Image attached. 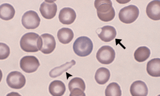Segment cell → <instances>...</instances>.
Segmentation results:
<instances>
[{
	"instance_id": "obj_24",
	"label": "cell",
	"mask_w": 160,
	"mask_h": 96,
	"mask_svg": "<svg viewBox=\"0 0 160 96\" xmlns=\"http://www.w3.org/2000/svg\"><path fill=\"white\" fill-rule=\"evenodd\" d=\"M10 50L9 47L4 43H0V59L5 60L9 57Z\"/></svg>"
},
{
	"instance_id": "obj_11",
	"label": "cell",
	"mask_w": 160,
	"mask_h": 96,
	"mask_svg": "<svg viewBox=\"0 0 160 96\" xmlns=\"http://www.w3.org/2000/svg\"><path fill=\"white\" fill-rule=\"evenodd\" d=\"M40 37L42 39L40 51L43 54H51L54 50L56 47V41L53 36L48 33H44Z\"/></svg>"
},
{
	"instance_id": "obj_20",
	"label": "cell",
	"mask_w": 160,
	"mask_h": 96,
	"mask_svg": "<svg viewBox=\"0 0 160 96\" xmlns=\"http://www.w3.org/2000/svg\"><path fill=\"white\" fill-rule=\"evenodd\" d=\"M76 64L74 60H72L71 61L68 62L59 67H57L50 71L49 75L52 78H56L61 76L63 73H65L69 69H71L73 65Z\"/></svg>"
},
{
	"instance_id": "obj_18",
	"label": "cell",
	"mask_w": 160,
	"mask_h": 96,
	"mask_svg": "<svg viewBox=\"0 0 160 96\" xmlns=\"http://www.w3.org/2000/svg\"><path fill=\"white\" fill-rule=\"evenodd\" d=\"M15 15L13 6L9 3H3L0 6V17L4 21L12 19Z\"/></svg>"
},
{
	"instance_id": "obj_15",
	"label": "cell",
	"mask_w": 160,
	"mask_h": 96,
	"mask_svg": "<svg viewBox=\"0 0 160 96\" xmlns=\"http://www.w3.org/2000/svg\"><path fill=\"white\" fill-rule=\"evenodd\" d=\"M117 31L114 27L110 25L104 26L101 28V32L98 36L104 42H110L116 37Z\"/></svg>"
},
{
	"instance_id": "obj_23",
	"label": "cell",
	"mask_w": 160,
	"mask_h": 96,
	"mask_svg": "<svg viewBox=\"0 0 160 96\" xmlns=\"http://www.w3.org/2000/svg\"><path fill=\"white\" fill-rule=\"evenodd\" d=\"M105 94L106 96H122V90L119 85L116 82L109 84L105 90Z\"/></svg>"
},
{
	"instance_id": "obj_2",
	"label": "cell",
	"mask_w": 160,
	"mask_h": 96,
	"mask_svg": "<svg viewBox=\"0 0 160 96\" xmlns=\"http://www.w3.org/2000/svg\"><path fill=\"white\" fill-rule=\"evenodd\" d=\"M42 39L39 35L34 32L27 33L20 41L22 50L27 53H36L40 50Z\"/></svg>"
},
{
	"instance_id": "obj_6",
	"label": "cell",
	"mask_w": 160,
	"mask_h": 96,
	"mask_svg": "<svg viewBox=\"0 0 160 96\" xmlns=\"http://www.w3.org/2000/svg\"><path fill=\"white\" fill-rule=\"evenodd\" d=\"M40 18L36 12L30 10L23 15L22 23L25 29L32 30L37 29L40 25Z\"/></svg>"
},
{
	"instance_id": "obj_14",
	"label": "cell",
	"mask_w": 160,
	"mask_h": 96,
	"mask_svg": "<svg viewBox=\"0 0 160 96\" xmlns=\"http://www.w3.org/2000/svg\"><path fill=\"white\" fill-rule=\"evenodd\" d=\"M130 92L133 96H146L148 93L147 85L142 81L134 82L130 88Z\"/></svg>"
},
{
	"instance_id": "obj_1",
	"label": "cell",
	"mask_w": 160,
	"mask_h": 96,
	"mask_svg": "<svg viewBox=\"0 0 160 96\" xmlns=\"http://www.w3.org/2000/svg\"><path fill=\"white\" fill-rule=\"evenodd\" d=\"M95 7L97 9L98 17L104 22L112 21L116 16V12L110 0H96Z\"/></svg>"
},
{
	"instance_id": "obj_22",
	"label": "cell",
	"mask_w": 160,
	"mask_h": 96,
	"mask_svg": "<svg viewBox=\"0 0 160 96\" xmlns=\"http://www.w3.org/2000/svg\"><path fill=\"white\" fill-rule=\"evenodd\" d=\"M151 55V50L146 46H141L136 50L134 57L138 62H143L147 60Z\"/></svg>"
},
{
	"instance_id": "obj_8",
	"label": "cell",
	"mask_w": 160,
	"mask_h": 96,
	"mask_svg": "<svg viewBox=\"0 0 160 96\" xmlns=\"http://www.w3.org/2000/svg\"><path fill=\"white\" fill-rule=\"evenodd\" d=\"M19 65L23 71L27 73H32L37 70L40 66V62L34 56L28 55L22 58Z\"/></svg>"
},
{
	"instance_id": "obj_3",
	"label": "cell",
	"mask_w": 160,
	"mask_h": 96,
	"mask_svg": "<svg viewBox=\"0 0 160 96\" xmlns=\"http://www.w3.org/2000/svg\"><path fill=\"white\" fill-rule=\"evenodd\" d=\"M93 43L87 37H78L73 44V50L75 53L80 57H86L91 54L93 50Z\"/></svg>"
},
{
	"instance_id": "obj_19",
	"label": "cell",
	"mask_w": 160,
	"mask_h": 96,
	"mask_svg": "<svg viewBox=\"0 0 160 96\" xmlns=\"http://www.w3.org/2000/svg\"><path fill=\"white\" fill-rule=\"evenodd\" d=\"M147 73L152 77L160 76V58H155L150 60L147 63L146 67Z\"/></svg>"
},
{
	"instance_id": "obj_10",
	"label": "cell",
	"mask_w": 160,
	"mask_h": 96,
	"mask_svg": "<svg viewBox=\"0 0 160 96\" xmlns=\"http://www.w3.org/2000/svg\"><path fill=\"white\" fill-rule=\"evenodd\" d=\"M57 10V4L51 1H45L41 4L39 8L40 14L46 19L53 18L56 16Z\"/></svg>"
},
{
	"instance_id": "obj_17",
	"label": "cell",
	"mask_w": 160,
	"mask_h": 96,
	"mask_svg": "<svg viewBox=\"0 0 160 96\" xmlns=\"http://www.w3.org/2000/svg\"><path fill=\"white\" fill-rule=\"evenodd\" d=\"M74 36L73 31L69 28L63 27L58 31V39L62 44H68L72 41Z\"/></svg>"
},
{
	"instance_id": "obj_16",
	"label": "cell",
	"mask_w": 160,
	"mask_h": 96,
	"mask_svg": "<svg viewBox=\"0 0 160 96\" xmlns=\"http://www.w3.org/2000/svg\"><path fill=\"white\" fill-rule=\"evenodd\" d=\"M50 94L54 96H61L65 94L66 86L63 82L59 80L52 81L49 85Z\"/></svg>"
},
{
	"instance_id": "obj_7",
	"label": "cell",
	"mask_w": 160,
	"mask_h": 96,
	"mask_svg": "<svg viewBox=\"0 0 160 96\" xmlns=\"http://www.w3.org/2000/svg\"><path fill=\"white\" fill-rule=\"evenodd\" d=\"M6 82L10 88L14 89H21L25 86L26 79L19 71H12L7 76Z\"/></svg>"
},
{
	"instance_id": "obj_4",
	"label": "cell",
	"mask_w": 160,
	"mask_h": 96,
	"mask_svg": "<svg viewBox=\"0 0 160 96\" xmlns=\"http://www.w3.org/2000/svg\"><path fill=\"white\" fill-rule=\"evenodd\" d=\"M139 15V8L134 5H130L122 8L119 12V18L125 24H131L137 19Z\"/></svg>"
},
{
	"instance_id": "obj_13",
	"label": "cell",
	"mask_w": 160,
	"mask_h": 96,
	"mask_svg": "<svg viewBox=\"0 0 160 96\" xmlns=\"http://www.w3.org/2000/svg\"><path fill=\"white\" fill-rule=\"evenodd\" d=\"M146 14L150 19L154 21L160 19V1H152L149 3L146 8Z\"/></svg>"
},
{
	"instance_id": "obj_12",
	"label": "cell",
	"mask_w": 160,
	"mask_h": 96,
	"mask_svg": "<svg viewBox=\"0 0 160 96\" xmlns=\"http://www.w3.org/2000/svg\"><path fill=\"white\" fill-rule=\"evenodd\" d=\"M76 18L75 10L71 8H64L60 10L59 15V21L65 25H70Z\"/></svg>"
},
{
	"instance_id": "obj_5",
	"label": "cell",
	"mask_w": 160,
	"mask_h": 96,
	"mask_svg": "<svg viewBox=\"0 0 160 96\" xmlns=\"http://www.w3.org/2000/svg\"><path fill=\"white\" fill-rule=\"evenodd\" d=\"M116 57L114 49L110 46H103L99 48L96 54L97 60L103 65L112 63Z\"/></svg>"
},
{
	"instance_id": "obj_21",
	"label": "cell",
	"mask_w": 160,
	"mask_h": 96,
	"mask_svg": "<svg viewBox=\"0 0 160 96\" xmlns=\"http://www.w3.org/2000/svg\"><path fill=\"white\" fill-rule=\"evenodd\" d=\"M110 76V71L108 68L104 67L99 68L96 72L95 79L98 84L104 85L109 81Z\"/></svg>"
},
{
	"instance_id": "obj_9",
	"label": "cell",
	"mask_w": 160,
	"mask_h": 96,
	"mask_svg": "<svg viewBox=\"0 0 160 96\" xmlns=\"http://www.w3.org/2000/svg\"><path fill=\"white\" fill-rule=\"evenodd\" d=\"M70 96H86L84 93L86 84L84 81L80 77H75L71 79L68 84Z\"/></svg>"
}]
</instances>
